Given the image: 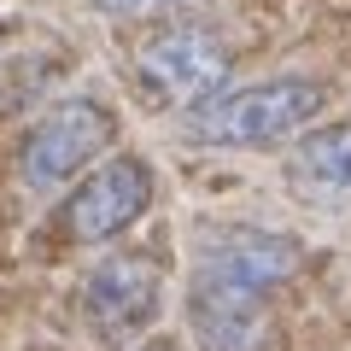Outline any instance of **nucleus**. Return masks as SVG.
Wrapping results in <instances>:
<instances>
[{"label": "nucleus", "mask_w": 351, "mask_h": 351, "mask_svg": "<svg viewBox=\"0 0 351 351\" xmlns=\"http://www.w3.org/2000/svg\"><path fill=\"white\" fill-rule=\"evenodd\" d=\"M328 106L322 82L311 76H276V82L252 88H223L217 100L188 112V141L193 147H276V141L299 135L316 112Z\"/></svg>", "instance_id": "1"}, {"label": "nucleus", "mask_w": 351, "mask_h": 351, "mask_svg": "<svg viewBox=\"0 0 351 351\" xmlns=\"http://www.w3.org/2000/svg\"><path fill=\"white\" fill-rule=\"evenodd\" d=\"M112 12H164V6H182V0H100Z\"/></svg>", "instance_id": "9"}, {"label": "nucleus", "mask_w": 351, "mask_h": 351, "mask_svg": "<svg viewBox=\"0 0 351 351\" xmlns=\"http://www.w3.org/2000/svg\"><path fill=\"white\" fill-rule=\"evenodd\" d=\"M135 76H141V94H152L158 106L199 112L228 82V47L205 29H170V36H152L141 47Z\"/></svg>", "instance_id": "5"}, {"label": "nucleus", "mask_w": 351, "mask_h": 351, "mask_svg": "<svg viewBox=\"0 0 351 351\" xmlns=\"http://www.w3.org/2000/svg\"><path fill=\"white\" fill-rule=\"evenodd\" d=\"M263 311H269V299L217 287V281H193V299H188L199 351H252L263 334Z\"/></svg>", "instance_id": "7"}, {"label": "nucleus", "mask_w": 351, "mask_h": 351, "mask_svg": "<svg viewBox=\"0 0 351 351\" xmlns=\"http://www.w3.org/2000/svg\"><path fill=\"white\" fill-rule=\"evenodd\" d=\"M152 164L135 158V152H117V158H106L94 176H82L71 193H64L59 205V223L71 240H82V246H106V240L129 234V228L147 217L152 205Z\"/></svg>", "instance_id": "3"}, {"label": "nucleus", "mask_w": 351, "mask_h": 351, "mask_svg": "<svg viewBox=\"0 0 351 351\" xmlns=\"http://www.w3.org/2000/svg\"><path fill=\"white\" fill-rule=\"evenodd\" d=\"M293 269H299V246L287 234H269V228H246L228 223L211 228L199 240V258H193V281H217V287H240L269 299L276 287H287Z\"/></svg>", "instance_id": "6"}, {"label": "nucleus", "mask_w": 351, "mask_h": 351, "mask_svg": "<svg viewBox=\"0 0 351 351\" xmlns=\"http://www.w3.org/2000/svg\"><path fill=\"white\" fill-rule=\"evenodd\" d=\"M293 176L311 182V188H328V193H351V117L311 129L293 147Z\"/></svg>", "instance_id": "8"}, {"label": "nucleus", "mask_w": 351, "mask_h": 351, "mask_svg": "<svg viewBox=\"0 0 351 351\" xmlns=\"http://www.w3.org/2000/svg\"><path fill=\"white\" fill-rule=\"evenodd\" d=\"M112 135H117V123H112V112H106L100 100H64V106H53V112L24 135V152H18L24 188H36V193L64 188L71 176H82L88 164L112 147Z\"/></svg>", "instance_id": "2"}, {"label": "nucleus", "mask_w": 351, "mask_h": 351, "mask_svg": "<svg viewBox=\"0 0 351 351\" xmlns=\"http://www.w3.org/2000/svg\"><path fill=\"white\" fill-rule=\"evenodd\" d=\"M76 304H82V322L100 339H135L158 322L164 276L147 252H117V258H100L88 269Z\"/></svg>", "instance_id": "4"}]
</instances>
